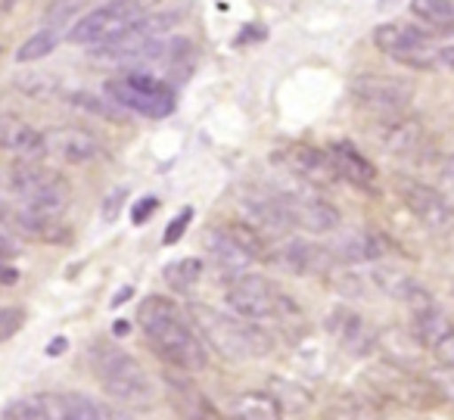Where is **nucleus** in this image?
<instances>
[{"instance_id": "4be33fe9", "label": "nucleus", "mask_w": 454, "mask_h": 420, "mask_svg": "<svg viewBox=\"0 0 454 420\" xmlns=\"http://www.w3.org/2000/svg\"><path fill=\"white\" fill-rule=\"evenodd\" d=\"M202 243H206V258L208 265L215 268V274L221 277V281H237V277L249 274V268H253V258L247 256V252L240 250V246L234 243V240L227 237L224 227H208L206 237H202Z\"/></svg>"}, {"instance_id": "393cba45", "label": "nucleus", "mask_w": 454, "mask_h": 420, "mask_svg": "<svg viewBox=\"0 0 454 420\" xmlns=\"http://www.w3.org/2000/svg\"><path fill=\"white\" fill-rule=\"evenodd\" d=\"M327 153H330V162H333L336 175H340L342 181H348L358 190H377V165H373L358 147H352L348 140H336Z\"/></svg>"}, {"instance_id": "3c124183", "label": "nucleus", "mask_w": 454, "mask_h": 420, "mask_svg": "<svg viewBox=\"0 0 454 420\" xmlns=\"http://www.w3.org/2000/svg\"><path fill=\"white\" fill-rule=\"evenodd\" d=\"M0 51H4V47H0Z\"/></svg>"}, {"instance_id": "c756f323", "label": "nucleus", "mask_w": 454, "mask_h": 420, "mask_svg": "<svg viewBox=\"0 0 454 420\" xmlns=\"http://www.w3.org/2000/svg\"><path fill=\"white\" fill-rule=\"evenodd\" d=\"M411 13L439 35H454V0H411Z\"/></svg>"}, {"instance_id": "c9c22d12", "label": "nucleus", "mask_w": 454, "mask_h": 420, "mask_svg": "<svg viewBox=\"0 0 454 420\" xmlns=\"http://www.w3.org/2000/svg\"><path fill=\"white\" fill-rule=\"evenodd\" d=\"M4 420H53L51 408H47L44 395H32V399H16L4 408Z\"/></svg>"}, {"instance_id": "f257e3e1", "label": "nucleus", "mask_w": 454, "mask_h": 420, "mask_svg": "<svg viewBox=\"0 0 454 420\" xmlns=\"http://www.w3.org/2000/svg\"><path fill=\"white\" fill-rule=\"evenodd\" d=\"M137 324L144 327L146 339L168 368L196 374L208 364V345L196 333L187 308L165 296H146L137 308Z\"/></svg>"}, {"instance_id": "a18cd8bd", "label": "nucleus", "mask_w": 454, "mask_h": 420, "mask_svg": "<svg viewBox=\"0 0 454 420\" xmlns=\"http://www.w3.org/2000/svg\"><path fill=\"white\" fill-rule=\"evenodd\" d=\"M16 281H20V271L0 262V283H16Z\"/></svg>"}, {"instance_id": "a19ab883", "label": "nucleus", "mask_w": 454, "mask_h": 420, "mask_svg": "<svg viewBox=\"0 0 454 420\" xmlns=\"http://www.w3.org/2000/svg\"><path fill=\"white\" fill-rule=\"evenodd\" d=\"M156 209H159L156 196H144V200H140L137 206L131 209V221H134V225H144V221L150 218V215L156 212Z\"/></svg>"}, {"instance_id": "bb28decb", "label": "nucleus", "mask_w": 454, "mask_h": 420, "mask_svg": "<svg viewBox=\"0 0 454 420\" xmlns=\"http://www.w3.org/2000/svg\"><path fill=\"white\" fill-rule=\"evenodd\" d=\"M47 408H51L53 420H113V414L103 405H97L88 395H75V392H57V395H44Z\"/></svg>"}, {"instance_id": "20e7f679", "label": "nucleus", "mask_w": 454, "mask_h": 420, "mask_svg": "<svg viewBox=\"0 0 454 420\" xmlns=\"http://www.w3.org/2000/svg\"><path fill=\"white\" fill-rule=\"evenodd\" d=\"M227 308L247 321H278L280 327L302 324V312L286 293H280L268 277L262 274H243L227 283L224 289Z\"/></svg>"}, {"instance_id": "1a4fd4ad", "label": "nucleus", "mask_w": 454, "mask_h": 420, "mask_svg": "<svg viewBox=\"0 0 454 420\" xmlns=\"http://www.w3.org/2000/svg\"><path fill=\"white\" fill-rule=\"evenodd\" d=\"M146 13V0H109L103 7L84 13L78 22H72L69 35L66 38L72 44H84V47H97L103 41L115 38L119 32H125L134 20Z\"/></svg>"}, {"instance_id": "79ce46f5", "label": "nucleus", "mask_w": 454, "mask_h": 420, "mask_svg": "<svg viewBox=\"0 0 454 420\" xmlns=\"http://www.w3.org/2000/svg\"><path fill=\"white\" fill-rule=\"evenodd\" d=\"M439 181H442V194L454 196V156H448L439 169Z\"/></svg>"}, {"instance_id": "2eb2a0df", "label": "nucleus", "mask_w": 454, "mask_h": 420, "mask_svg": "<svg viewBox=\"0 0 454 420\" xmlns=\"http://www.w3.org/2000/svg\"><path fill=\"white\" fill-rule=\"evenodd\" d=\"M373 140L377 147L386 153V156H395V159H411L420 153L423 140V125L417 115H408L404 113H392V115H377V125H373Z\"/></svg>"}, {"instance_id": "a211bd4d", "label": "nucleus", "mask_w": 454, "mask_h": 420, "mask_svg": "<svg viewBox=\"0 0 454 420\" xmlns=\"http://www.w3.org/2000/svg\"><path fill=\"white\" fill-rule=\"evenodd\" d=\"M371 281H373V287H377L380 293H386L389 299L402 302V305L411 312V318L439 305V302L433 299V293H429V289L423 287L417 277H411L408 271H402V268L377 265V268H373V274H371Z\"/></svg>"}, {"instance_id": "b1692460", "label": "nucleus", "mask_w": 454, "mask_h": 420, "mask_svg": "<svg viewBox=\"0 0 454 420\" xmlns=\"http://www.w3.org/2000/svg\"><path fill=\"white\" fill-rule=\"evenodd\" d=\"M0 150L13 153L16 159H26V162H41L47 156L44 131L13 113H0Z\"/></svg>"}, {"instance_id": "e433bc0d", "label": "nucleus", "mask_w": 454, "mask_h": 420, "mask_svg": "<svg viewBox=\"0 0 454 420\" xmlns=\"http://www.w3.org/2000/svg\"><path fill=\"white\" fill-rule=\"evenodd\" d=\"M26 324V312L22 308H13V305H4L0 308V343H7L10 337L22 330Z\"/></svg>"}, {"instance_id": "f704fd0d", "label": "nucleus", "mask_w": 454, "mask_h": 420, "mask_svg": "<svg viewBox=\"0 0 454 420\" xmlns=\"http://www.w3.org/2000/svg\"><path fill=\"white\" fill-rule=\"evenodd\" d=\"M16 88L22 94L35 97V100H51V97H57L63 91V82L53 72H28V75L16 78Z\"/></svg>"}, {"instance_id": "cd10ccee", "label": "nucleus", "mask_w": 454, "mask_h": 420, "mask_svg": "<svg viewBox=\"0 0 454 420\" xmlns=\"http://www.w3.org/2000/svg\"><path fill=\"white\" fill-rule=\"evenodd\" d=\"M321 420H386L377 395H340L324 408Z\"/></svg>"}, {"instance_id": "9d476101", "label": "nucleus", "mask_w": 454, "mask_h": 420, "mask_svg": "<svg viewBox=\"0 0 454 420\" xmlns=\"http://www.w3.org/2000/svg\"><path fill=\"white\" fill-rule=\"evenodd\" d=\"M177 22H181L177 13H144L140 20H134L125 32L103 41V44H97L90 53H94L97 59H109V63H131L146 44H153L156 38H165Z\"/></svg>"}, {"instance_id": "f8f14e48", "label": "nucleus", "mask_w": 454, "mask_h": 420, "mask_svg": "<svg viewBox=\"0 0 454 420\" xmlns=\"http://www.w3.org/2000/svg\"><path fill=\"white\" fill-rule=\"evenodd\" d=\"M278 200L284 206L286 218L293 227H302L305 234H333L340 231L342 215L333 202H327L324 196L311 194V190L293 187V190H278Z\"/></svg>"}, {"instance_id": "412c9836", "label": "nucleus", "mask_w": 454, "mask_h": 420, "mask_svg": "<svg viewBox=\"0 0 454 420\" xmlns=\"http://www.w3.org/2000/svg\"><path fill=\"white\" fill-rule=\"evenodd\" d=\"M324 324H327V330L333 333L336 343L355 358L373 355V349L380 345V337L371 330V324H367L358 312H352V308H342V305L333 308Z\"/></svg>"}, {"instance_id": "58836bf2", "label": "nucleus", "mask_w": 454, "mask_h": 420, "mask_svg": "<svg viewBox=\"0 0 454 420\" xmlns=\"http://www.w3.org/2000/svg\"><path fill=\"white\" fill-rule=\"evenodd\" d=\"M190 221H193V209H184V212L177 215V218L171 221L168 227H165V237H162V243H165V246H175L177 240H181L184 234H187V225H190Z\"/></svg>"}, {"instance_id": "9b49d317", "label": "nucleus", "mask_w": 454, "mask_h": 420, "mask_svg": "<svg viewBox=\"0 0 454 420\" xmlns=\"http://www.w3.org/2000/svg\"><path fill=\"white\" fill-rule=\"evenodd\" d=\"M348 91H352L355 103L373 115L404 113L414 100V82L395 75H373V72L355 75Z\"/></svg>"}, {"instance_id": "2f4dec72", "label": "nucleus", "mask_w": 454, "mask_h": 420, "mask_svg": "<svg viewBox=\"0 0 454 420\" xmlns=\"http://www.w3.org/2000/svg\"><path fill=\"white\" fill-rule=\"evenodd\" d=\"M165 283L175 289L177 296H187L196 283L202 281V262L200 258H177V262L165 265Z\"/></svg>"}, {"instance_id": "39448f33", "label": "nucleus", "mask_w": 454, "mask_h": 420, "mask_svg": "<svg viewBox=\"0 0 454 420\" xmlns=\"http://www.w3.org/2000/svg\"><path fill=\"white\" fill-rule=\"evenodd\" d=\"M364 383L377 399H389L402 408H411V411H433V408H439L445 401V392H442L439 383L427 380V376L414 374V370L395 361H383L377 368H371L364 374Z\"/></svg>"}, {"instance_id": "4468645a", "label": "nucleus", "mask_w": 454, "mask_h": 420, "mask_svg": "<svg viewBox=\"0 0 454 420\" xmlns=\"http://www.w3.org/2000/svg\"><path fill=\"white\" fill-rule=\"evenodd\" d=\"M268 262L278 265L284 274L309 277V274H327L336 265V256L330 246L311 243V240L302 237H290L274 246V252H268Z\"/></svg>"}, {"instance_id": "6ab92c4d", "label": "nucleus", "mask_w": 454, "mask_h": 420, "mask_svg": "<svg viewBox=\"0 0 454 420\" xmlns=\"http://www.w3.org/2000/svg\"><path fill=\"white\" fill-rule=\"evenodd\" d=\"M278 159L284 162V169L290 175H296L305 187H330V184L340 181L336 175L333 162H330V153L327 150H317V147L309 144H293L284 147L278 153Z\"/></svg>"}, {"instance_id": "6e6552de", "label": "nucleus", "mask_w": 454, "mask_h": 420, "mask_svg": "<svg viewBox=\"0 0 454 420\" xmlns=\"http://www.w3.org/2000/svg\"><path fill=\"white\" fill-rule=\"evenodd\" d=\"M373 47L380 53H386L389 59H395L404 69L429 72L439 69L435 57H439V47H433L427 32L414 26H398V22H386V26L373 28Z\"/></svg>"}, {"instance_id": "4c0bfd02", "label": "nucleus", "mask_w": 454, "mask_h": 420, "mask_svg": "<svg viewBox=\"0 0 454 420\" xmlns=\"http://www.w3.org/2000/svg\"><path fill=\"white\" fill-rule=\"evenodd\" d=\"M429 352H433V358L442 364V368L454 370V327L442 333V337L435 339L433 345H429Z\"/></svg>"}, {"instance_id": "f3484780", "label": "nucleus", "mask_w": 454, "mask_h": 420, "mask_svg": "<svg viewBox=\"0 0 454 420\" xmlns=\"http://www.w3.org/2000/svg\"><path fill=\"white\" fill-rule=\"evenodd\" d=\"M0 225L16 237L35 240V243H53L63 246L72 240V231L59 221V215L32 212V209H0Z\"/></svg>"}, {"instance_id": "423d86ee", "label": "nucleus", "mask_w": 454, "mask_h": 420, "mask_svg": "<svg viewBox=\"0 0 454 420\" xmlns=\"http://www.w3.org/2000/svg\"><path fill=\"white\" fill-rule=\"evenodd\" d=\"M10 190L26 209L44 215H63L72 200L69 181L59 171L47 169L41 162H26V159H20L10 169Z\"/></svg>"}, {"instance_id": "473e14b6", "label": "nucleus", "mask_w": 454, "mask_h": 420, "mask_svg": "<svg viewBox=\"0 0 454 420\" xmlns=\"http://www.w3.org/2000/svg\"><path fill=\"white\" fill-rule=\"evenodd\" d=\"M227 231V237L234 240L237 246H240L243 252H247L253 262H262V258H268V243L265 237H262L259 231H255L253 225H247V221H227V225H221Z\"/></svg>"}, {"instance_id": "09e8293b", "label": "nucleus", "mask_w": 454, "mask_h": 420, "mask_svg": "<svg viewBox=\"0 0 454 420\" xmlns=\"http://www.w3.org/2000/svg\"><path fill=\"white\" fill-rule=\"evenodd\" d=\"M16 7V0H0V13H7V10Z\"/></svg>"}, {"instance_id": "7c9ffc66", "label": "nucleus", "mask_w": 454, "mask_h": 420, "mask_svg": "<svg viewBox=\"0 0 454 420\" xmlns=\"http://www.w3.org/2000/svg\"><path fill=\"white\" fill-rule=\"evenodd\" d=\"M69 103L75 109H84V113L97 115V119L113 122V125H125L128 122V109H121L113 97L90 94V91H75V94H69Z\"/></svg>"}, {"instance_id": "72a5a7b5", "label": "nucleus", "mask_w": 454, "mask_h": 420, "mask_svg": "<svg viewBox=\"0 0 454 420\" xmlns=\"http://www.w3.org/2000/svg\"><path fill=\"white\" fill-rule=\"evenodd\" d=\"M57 44H59V32L53 26H47V28H41V32H35L32 38L16 51V59H20V63H38V59L51 57V53L57 51Z\"/></svg>"}, {"instance_id": "ea45409f", "label": "nucleus", "mask_w": 454, "mask_h": 420, "mask_svg": "<svg viewBox=\"0 0 454 420\" xmlns=\"http://www.w3.org/2000/svg\"><path fill=\"white\" fill-rule=\"evenodd\" d=\"M22 252V240L0 225V258H16Z\"/></svg>"}, {"instance_id": "f03ea898", "label": "nucleus", "mask_w": 454, "mask_h": 420, "mask_svg": "<svg viewBox=\"0 0 454 420\" xmlns=\"http://www.w3.org/2000/svg\"><path fill=\"white\" fill-rule=\"evenodd\" d=\"M196 333L208 349H215L227 361H249V358H265L271 352V337L262 330L259 321H247L240 314L218 312L212 305H187Z\"/></svg>"}, {"instance_id": "dca6fc26", "label": "nucleus", "mask_w": 454, "mask_h": 420, "mask_svg": "<svg viewBox=\"0 0 454 420\" xmlns=\"http://www.w3.org/2000/svg\"><path fill=\"white\" fill-rule=\"evenodd\" d=\"M44 147H47V156L59 159V162H69V165H84V162H94L106 153L103 140L97 138L94 131L88 128H78V125H59L44 131Z\"/></svg>"}, {"instance_id": "7ed1b4c3", "label": "nucleus", "mask_w": 454, "mask_h": 420, "mask_svg": "<svg viewBox=\"0 0 454 420\" xmlns=\"http://www.w3.org/2000/svg\"><path fill=\"white\" fill-rule=\"evenodd\" d=\"M90 368L106 395L128 408H150L153 405V383L146 376L144 364L125 349L113 343H97L90 349Z\"/></svg>"}, {"instance_id": "a878e982", "label": "nucleus", "mask_w": 454, "mask_h": 420, "mask_svg": "<svg viewBox=\"0 0 454 420\" xmlns=\"http://www.w3.org/2000/svg\"><path fill=\"white\" fill-rule=\"evenodd\" d=\"M330 250H333L336 262L358 265V262H380V258H383L386 252L392 250V243L383 237V234L364 231V227H358V231L342 234V237L336 240V243L330 246Z\"/></svg>"}, {"instance_id": "aec40b11", "label": "nucleus", "mask_w": 454, "mask_h": 420, "mask_svg": "<svg viewBox=\"0 0 454 420\" xmlns=\"http://www.w3.org/2000/svg\"><path fill=\"white\" fill-rule=\"evenodd\" d=\"M165 392H168V405L175 408L181 420H227L212 405V399L187 374H177L175 368L165 370Z\"/></svg>"}, {"instance_id": "49530a36", "label": "nucleus", "mask_w": 454, "mask_h": 420, "mask_svg": "<svg viewBox=\"0 0 454 420\" xmlns=\"http://www.w3.org/2000/svg\"><path fill=\"white\" fill-rule=\"evenodd\" d=\"M63 345H66V339H57V343H51V355H59V352H63Z\"/></svg>"}, {"instance_id": "c03bdc74", "label": "nucleus", "mask_w": 454, "mask_h": 420, "mask_svg": "<svg viewBox=\"0 0 454 420\" xmlns=\"http://www.w3.org/2000/svg\"><path fill=\"white\" fill-rule=\"evenodd\" d=\"M435 63H439V69H448V72H454V44H448V47H439V57H435Z\"/></svg>"}, {"instance_id": "de8ad7c7", "label": "nucleus", "mask_w": 454, "mask_h": 420, "mask_svg": "<svg viewBox=\"0 0 454 420\" xmlns=\"http://www.w3.org/2000/svg\"><path fill=\"white\" fill-rule=\"evenodd\" d=\"M128 296H131V287H128V289H121V293H119V296H115V299H113V305H121V302H125Z\"/></svg>"}, {"instance_id": "c85d7f7f", "label": "nucleus", "mask_w": 454, "mask_h": 420, "mask_svg": "<svg viewBox=\"0 0 454 420\" xmlns=\"http://www.w3.org/2000/svg\"><path fill=\"white\" fill-rule=\"evenodd\" d=\"M234 420H284V405L271 392H243L234 401Z\"/></svg>"}, {"instance_id": "8fccbe9b", "label": "nucleus", "mask_w": 454, "mask_h": 420, "mask_svg": "<svg viewBox=\"0 0 454 420\" xmlns=\"http://www.w3.org/2000/svg\"><path fill=\"white\" fill-rule=\"evenodd\" d=\"M392 4H398V0H380V7H383V10H386V7H392Z\"/></svg>"}, {"instance_id": "37998d69", "label": "nucleus", "mask_w": 454, "mask_h": 420, "mask_svg": "<svg viewBox=\"0 0 454 420\" xmlns=\"http://www.w3.org/2000/svg\"><path fill=\"white\" fill-rule=\"evenodd\" d=\"M121 200H125V190H113V194L106 196V206H103V221H115V218H119Z\"/></svg>"}, {"instance_id": "5701e85b", "label": "nucleus", "mask_w": 454, "mask_h": 420, "mask_svg": "<svg viewBox=\"0 0 454 420\" xmlns=\"http://www.w3.org/2000/svg\"><path fill=\"white\" fill-rule=\"evenodd\" d=\"M240 212H243V221L247 225H253L255 231L262 234V237H284L286 231H290V218H286L284 206H280L278 194H265V190H253V194H247L240 202Z\"/></svg>"}, {"instance_id": "0eeeda50", "label": "nucleus", "mask_w": 454, "mask_h": 420, "mask_svg": "<svg viewBox=\"0 0 454 420\" xmlns=\"http://www.w3.org/2000/svg\"><path fill=\"white\" fill-rule=\"evenodd\" d=\"M103 91L121 109L146 115V119H165V115L175 113V91L162 75H153V72L134 69L121 78H109Z\"/></svg>"}, {"instance_id": "ddd939ff", "label": "nucleus", "mask_w": 454, "mask_h": 420, "mask_svg": "<svg viewBox=\"0 0 454 420\" xmlns=\"http://www.w3.org/2000/svg\"><path fill=\"white\" fill-rule=\"evenodd\" d=\"M398 196H402L404 209L420 221L427 231H451L454 227V206L442 190L429 187L423 181H414V178H398L395 181Z\"/></svg>"}]
</instances>
